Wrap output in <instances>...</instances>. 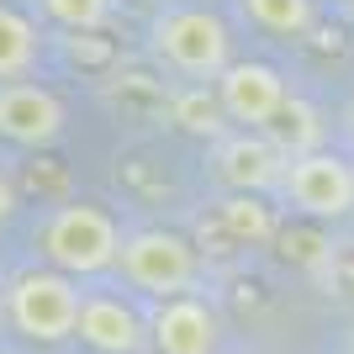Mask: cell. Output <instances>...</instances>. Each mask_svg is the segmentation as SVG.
Segmentation results:
<instances>
[{"label": "cell", "instance_id": "cell-1", "mask_svg": "<svg viewBox=\"0 0 354 354\" xmlns=\"http://www.w3.org/2000/svg\"><path fill=\"white\" fill-rule=\"evenodd\" d=\"M43 254H48V265L64 270V275H95V270L122 259V233L101 207L74 201V207H59L48 217Z\"/></svg>", "mask_w": 354, "mask_h": 354}, {"label": "cell", "instance_id": "cell-2", "mask_svg": "<svg viewBox=\"0 0 354 354\" xmlns=\"http://www.w3.org/2000/svg\"><path fill=\"white\" fill-rule=\"evenodd\" d=\"M80 307L85 296L74 291V281L64 270H27L11 281V296H6V312L21 339L32 344H59L80 328Z\"/></svg>", "mask_w": 354, "mask_h": 354}, {"label": "cell", "instance_id": "cell-3", "mask_svg": "<svg viewBox=\"0 0 354 354\" xmlns=\"http://www.w3.org/2000/svg\"><path fill=\"white\" fill-rule=\"evenodd\" d=\"M159 59H169L191 80H217L227 69V27L212 11H169L153 27Z\"/></svg>", "mask_w": 354, "mask_h": 354}, {"label": "cell", "instance_id": "cell-4", "mask_svg": "<svg viewBox=\"0 0 354 354\" xmlns=\"http://www.w3.org/2000/svg\"><path fill=\"white\" fill-rule=\"evenodd\" d=\"M122 275L143 291L159 296H180L196 275V249L185 233H164V227H148V233H133L122 243Z\"/></svg>", "mask_w": 354, "mask_h": 354}, {"label": "cell", "instance_id": "cell-5", "mask_svg": "<svg viewBox=\"0 0 354 354\" xmlns=\"http://www.w3.org/2000/svg\"><path fill=\"white\" fill-rule=\"evenodd\" d=\"M286 196H291L296 207L307 212V217H344V212L354 207V169L339 159V153H301V159H291V169H286Z\"/></svg>", "mask_w": 354, "mask_h": 354}, {"label": "cell", "instance_id": "cell-6", "mask_svg": "<svg viewBox=\"0 0 354 354\" xmlns=\"http://www.w3.org/2000/svg\"><path fill=\"white\" fill-rule=\"evenodd\" d=\"M217 101L233 122L270 127V117L286 106V80L270 64H227L217 74Z\"/></svg>", "mask_w": 354, "mask_h": 354}, {"label": "cell", "instance_id": "cell-7", "mask_svg": "<svg viewBox=\"0 0 354 354\" xmlns=\"http://www.w3.org/2000/svg\"><path fill=\"white\" fill-rule=\"evenodd\" d=\"M153 349L159 354H212L217 349V312L207 301H196V296H164L159 312H153Z\"/></svg>", "mask_w": 354, "mask_h": 354}, {"label": "cell", "instance_id": "cell-8", "mask_svg": "<svg viewBox=\"0 0 354 354\" xmlns=\"http://www.w3.org/2000/svg\"><path fill=\"white\" fill-rule=\"evenodd\" d=\"M59 127H64V106L53 90H43V85H6L0 90V138L43 148L59 138Z\"/></svg>", "mask_w": 354, "mask_h": 354}, {"label": "cell", "instance_id": "cell-9", "mask_svg": "<svg viewBox=\"0 0 354 354\" xmlns=\"http://www.w3.org/2000/svg\"><path fill=\"white\" fill-rule=\"evenodd\" d=\"M74 333H80L90 349H101V354H138L148 339H153L143 328V317H138L122 296H85Z\"/></svg>", "mask_w": 354, "mask_h": 354}, {"label": "cell", "instance_id": "cell-10", "mask_svg": "<svg viewBox=\"0 0 354 354\" xmlns=\"http://www.w3.org/2000/svg\"><path fill=\"white\" fill-rule=\"evenodd\" d=\"M217 175L233 191H265L275 180H286V153L270 143L265 133H238L217 143Z\"/></svg>", "mask_w": 354, "mask_h": 354}, {"label": "cell", "instance_id": "cell-11", "mask_svg": "<svg viewBox=\"0 0 354 354\" xmlns=\"http://www.w3.org/2000/svg\"><path fill=\"white\" fill-rule=\"evenodd\" d=\"M265 138L281 148L286 159L317 153V143H323V117H317V106H312V101H301V95H286V106L270 117Z\"/></svg>", "mask_w": 354, "mask_h": 354}, {"label": "cell", "instance_id": "cell-12", "mask_svg": "<svg viewBox=\"0 0 354 354\" xmlns=\"http://www.w3.org/2000/svg\"><path fill=\"white\" fill-rule=\"evenodd\" d=\"M37 64V27L21 11L0 6V80H16Z\"/></svg>", "mask_w": 354, "mask_h": 354}, {"label": "cell", "instance_id": "cell-13", "mask_svg": "<svg viewBox=\"0 0 354 354\" xmlns=\"http://www.w3.org/2000/svg\"><path fill=\"white\" fill-rule=\"evenodd\" d=\"M243 16H249V21H259L265 32L296 37V32L312 27V0H243Z\"/></svg>", "mask_w": 354, "mask_h": 354}, {"label": "cell", "instance_id": "cell-14", "mask_svg": "<svg viewBox=\"0 0 354 354\" xmlns=\"http://www.w3.org/2000/svg\"><path fill=\"white\" fill-rule=\"evenodd\" d=\"M222 101L217 95H207V85H196V90H185V95H175V122L185 127V133H207V138H217L222 133Z\"/></svg>", "mask_w": 354, "mask_h": 354}, {"label": "cell", "instance_id": "cell-15", "mask_svg": "<svg viewBox=\"0 0 354 354\" xmlns=\"http://www.w3.org/2000/svg\"><path fill=\"white\" fill-rule=\"evenodd\" d=\"M222 222H227V233L243 238V243H265L270 233H275V222H270V212L254 201V191H238L227 207H222Z\"/></svg>", "mask_w": 354, "mask_h": 354}, {"label": "cell", "instance_id": "cell-16", "mask_svg": "<svg viewBox=\"0 0 354 354\" xmlns=\"http://www.w3.org/2000/svg\"><path fill=\"white\" fill-rule=\"evenodd\" d=\"M43 6H48L53 21H64V27H74V32L101 27L106 11H111V0H43Z\"/></svg>", "mask_w": 354, "mask_h": 354}, {"label": "cell", "instance_id": "cell-17", "mask_svg": "<svg viewBox=\"0 0 354 354\" xmlns=\"http://www.w3.org/2000/svg\"><path fill=\"white\" fill-rule=\"evenodd\" d=\"M11 212H16V191H11V180L0 175V222L11 217Z\"/></svg>", "mask_w": 354, "mask_h": 354}]
</instances>
